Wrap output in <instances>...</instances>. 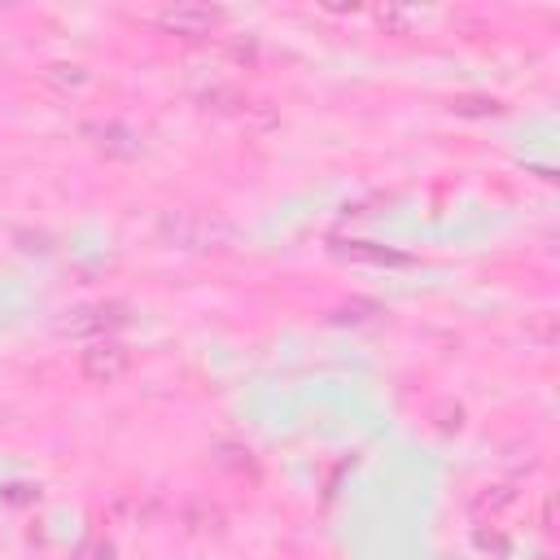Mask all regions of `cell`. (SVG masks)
<instances>
[{
	"instance_id": "6da1fadb",
	"label": "cell",
	"mask_w": 560,
	"mask_h": 560,
	"mask_svg": "<svg viewBox=\"0 0 560 560\" xmlns=\"http://www.w3.org/2000/svg\"><path fill=\"white\" fill-rule=\"evenodd\" d=\"M79 368H83V376L88 381H96V385H109V381H118L127 368H131V350L127 346H118V341H92L88 350H83V359H79Z\"/></svg>"
},
{
	"instance_id": "7a4b0ae2",
	"label": "cell",
	"mask_w": 560,
	"mask_h": 560,
	"mask_svg": "<svg viewBox=\"0 0 560 560\" xmlns=\"http://www.w3.org/2000/svg\"><path fill=\"white\" fill-rule=\"evenodd\" d=\"M114 324H122V315H118V306H83V311H74L66 324H61V332H70V337H88V332H109Z\"/></svg>"
},
{
	"instance_id": "3957f363",
	"label": "cell",
	"mask_w": 560,
	"mask_h": 560,
	"mask_svg": "<svg viewBox=\"0 0 560 560\" xmlns=\"http://www.w3.org/2000/svg\"><path fill=\"white\" fill-rule=\"evenodd\" d=\"M158 22L179 35H206L214 26V13L210 9H166V13H158Z\"/></svg>"
}]
</instances>
